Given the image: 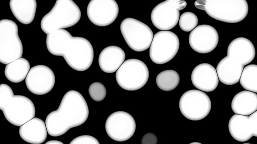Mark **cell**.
Segmentation results:
<instances>
[{
    "instance_id": "21",
    "label": "cell",
    "mask_w": 257,
    "mask_h": 144,
    "mask_svg": "<svg viewBox=\"0 0 257 144\" xmlns=\"http://www.w3.org/2000/svg\"><path fill=\"white\" fill-rule=\"evenodd\" d=\"M231 108L235 114L250 116L257 110V94L248 90L238 92L232 98Z\"/></svg>"
},
{
    "instance_id": "26",
    "label": "cell",
    "mask_w": 257,
    "mask_h": 144,
    "mask_svg": "<svg viewBox=\"0 0 257 144\" xmlns=\"http://www.w3.org/2000/svg\"><path fill=\"white\" fill-rule=\"evenodd\" d=\"M239 82L246 90L257 93V65L252 64L245 66Z\"/></svg>"
},
{
    "instance_id": "23",
    "label": "cell",
    "mask_w": 257,
    "mask_h": 144,
    "mask_svg": "<svg viewBox=\"0 0 257 144\" xmlns=\"http://www.w3.org/2000/svg\"><path fill=\"white\" fill-rule=\"evenodd\" d=\"M10 6L15 17L22 24H28L34 20L37 9L35 0H11Z\"/></svg>"
},
{
    "instance_id": "9",
    "label": "cell",
    "mask_w": 257,
    "mask_h": 144,
    "mask_svg": "<svg viewBox=\"0 0 257 144\" xmlns=\"http://www.w3.org/2000/svg\"><path fill=\"white\" fill-rule=\"evenodd\" d=\"M180 46L177 36L172 32L161 30L154 36L149 50L153 62L162 64L172 60L177 54Z\"/></svg>"
},
{
    "instance_id": "15",
    "label": "cell",
    "mask_w": 257,
    "mask_h": 144,
    "mask_svg": "<svg viewBox=\"0 0 257 144\" xmlns=\"http://www.w3.org/2000/svg\"><path fill=\"white\" fill-rule=\"evenodd\" d=\"M219 36L217 30L208 24H201L191 32L189 43L195 52L207 54L212 52L217 46Z\"/></svg>"
},
{
    "instance_id": "5",
    "label": "cell",
    "mask_w": 257,
    "mask_h": 144,
    "mask_svg": "<svg viewBox=\"0 0 257 144\" xmlns=\"http://www.w3.org/2000/svg\"><path fill=\"white\" fill-rule=\"evenodd\" d=\"M81 10L71 0H57L51 10L41 21L42 30L47 34L55 30L76 24L81 18Z\"/></svg>"
},
{
    "instance_id": "31",
    "label": "cell",
    "mask_w": 257,
    "mask_h": 144,
    "mask_svg": "<svg viewBox=\"0 0 257 144\" xmlns=\"http://www.w3.org/2000/svg\"><path fill=\"white\" fill-rule=\"evenodd\" d=\"M248 117L253 136L257 137V110Z\"/></svg>"
},
{
    "instance_id": "6",
    "label": "cell",
    "mask_w": 257,
    "mask_h": 144,
    "mask_svg": "<svg viewBox=\"0 0 257 144\" xmlns=\"http://www.w3.org/2000/svg\"><path fill=\"white\" fill-rule=\"evenodd\" d=\"M23 48L18 35V27L14 21H0V62L8 64L21 58Z\"/></svg>"
},
{
    "instance_id": "14",
    "label": "cell",
    "mask_w": 257,
    "mask_h": 144,
    "mask_svg": "<svg viewBox=\"0 0 257 144\" xmlns=\"http://www.w3.org/2000/svg\"><path fill=\"white\" fill-rule=\"evenodd\" d=\"M118 12V4L114 0H91L87 8L89 20L99 26L112 24L116 18Z\"/></svg>"
},
{
    "instance_id": "11",
    "label": "cell",
    "mask_w": 257,
    "mask_h": 144,
    "mask_svg": "<svg viewBox=\"0 0 257 144\" xmlns=\"http://www.w3.org/2000/svg\"><path fill=\"white\" fill-rule=\"evenodd\" d=\"M187 2L180 0H167L157 5L151 15L154 26L161 30L174 28L179 22L180 10L187 6Z\"/></svg>"
},
{
    "instance_id": "20",
    "label": "cell",
    "mask_w": 257,
    "mask_h": 144,
    "mask_svg": "<svg viewBox=\"0 0 257 144\" xmlns=\"http://www.w3.org/2000/svg\"><path fill=\"white\" fill-rule=\"evenodd\" d=\"M243 68V66L226 56L218 64L216 72L222 83L233 85L239 81Z\"/></svg>"
},
{
    "instance_id": "16",
    "label": "cell",
    "mask_w": 257,
    "mask_h": 144,
    "mask_svg": "<svg viewBox=\"0 0 257 144\" xmlns=\"http://www.w3.org/2000/svg\"><path fill=\"white\" fill-rule=\"evenodd\" d=\"M191 81L193 86L199 90L210 92L216 89L219 78L214 66L207 63H202L193 69Z\"/></svg>"
},
{
    "instance_id": "2",
    "label": "cell",
    "mask_w": 257,
    "mask_h": 144,
    "mask_svg": "<svg viewBox=\"0 0 257 144\" xmlns=\"http://www.w3.org/2000/svg\"><path fill=\"white\" fill-rule=\"evenodd\" d=\"M88 115V106L82 95L76 90H69L63 96L58 108L46 117L48 134L52 136H62L69 129L84 123Z\"/></svg>"
},
{
    "instance_id": "13",
    "label": "cell",
    "mask_w": 257,
    "mask_h": 144,
    "mask_svg": "<svg viewBox=\"0 0 257 144\" xmlns=\"http://www.w3.org/2000/svg\"><path fill=\"white\" fill-rule=\"evenodd\" d=\"M28 89L37 95H43L50 92L55 83V76L52 70L42 64L31 68L26 79Z\"/></svg>"
},
{
    "instance_id": "7",
    "label": "cell",
    "mask_w": 257,
    "mask_h": 144,
    "mask_svg": "<svg viewBox=\"0 0 257 144\" xmlns=\"http://www.w3.org/2000/svg\"><path fill=\"white\" fill-rule=\"evenodd\" d=\"M149 72L146 64L135 58L125 60L115 74L118 84L127 90H136L143 88L148 82Z\"/></svg>"
},
{
    "instance_id": "3",
    "label": "cell",
    "mask_w": 257,
    "mask_h": 144,
    "mask_svg": "<svg viewBox=\"0 0 257 144\" xmlns=\"http://www.w3.org/2000/svg\"><path fill=\"white\" fill-rule=\"evenodd\" d=\"M0 109L11 124L21 126L35 116L32 101L21 95H14L12 88L7 84L0 85Z\"/></svg>"
},
{
    "instance_id": "22",
    "label": "cell",
    "mask_w": 257,
    "mask_h": 144,
    "mask_svg": "<svg viewBox=\"0 0 257 144\" xmlns=\"http://www.w3.org/2000/svg\"><path fill=\"white\" fill-rule=\"evenodd\" d=\"M228 130L232 137L239 142L247 141L253 136L249 117L246 116L233 115L228 122Z\"/></svg>"
},
{
    "instance_id": "27",
    "label": "cell",
    "mask_w": 257,
    "mask_h": 144,
    "mask_svg": "<svg viewBox=\"0 0 257 144\" xmlns=\"http://www.w3.org/2000/svg\"><path fill=\"white\" fill-rule=\"evenodd\" d=\"M198 24V18L196 14L190 12L183 13L179 20V26L184 32L192 31Z\"/></svg>"
},
{
    "instance_id": "24",
    "label": "cell",
    "mask_w": 257,
    "mask_h": 144,
    "mask_svg": "<svg viewBox=\"0 0 257 144\" xmlns=\"http://www.w3.org/2000/svg\"><path fill=\"white\" fill-rule=\"evenodd\" d=\"M30 69L28 60L21 58L6 65L5 74L9 81L18 83L26 79Z\"/></svg>"
},
{
    "instance_id": "28",
    "label": "cell",
    "mask_w": 257,
    "mask_h": 144,
    "mask_svg": "<svg viewBox=\"0 0 257 144\" xmlns=\"http://www.w3.org/2000/svg\"><path fill=\"white\" fill-rule=\"evenodd\" d=\"M88 92L91 98L96 102L103 100L106 95L105 87L99 82L92 83L89 87Z\"/></svg>"
},
{
    "instance_id": "10",
    "label": "cell",
    "mask_w": 257,
    "mask_h": 144,
    "mask_svg": "<svg viewBox=\"0 0 257 144\" xmlns=\"http://www.w3.org/2000/svg\"><path fill=\"white\" fill-rule=\"evenodd\" d=\"M179 106L181 112L185 118L192 120H199L209 114L211 102L205 92L191 90L182 94Z\"/></svg>"
},
{
    "instance_id": "19",
    "label": "cell",
    "mask_w": 257,
    "mask_h": 144,
    "mask_svg": "<svg viewBox=\"0 0 257 144\" xmlns=\"http://www.w3.org/2000/svg\"><path fill=\"white\" fill-rule=\"evenodd\" d=\"M125 54L123 50L115 46L105 48L100 53L98 64L101 70L106 73L117 70L124 62Z\"/></svg>"
},
{
    "instance_id": "17",
    "label": "cell",
    "mask_w": 257,
    "mask_h": 144,
    "mask_svg": "<svg viewBox=\"0 0 257 144\" xmlns=\"http://www.w3.org/2000/svg\"><path fill=\"white\" fill-rule=\"evenodd\" d=\"M255 55L251 42L244 37L235 38L229 44L227 56L244 66L251 62Z\"/></svg>"
},
{
    "instance_id": "4",
    "label": "cell",
    "mask_w": 257,
    "mask_h": 144,
    "mask_svg": "<svg viewBox=\"0 0 257 144\" xmlns=\"http://www.w3.org/2000/svg\"><path fill=\"white\" fill-rule=\"evenodd\" d=\"M194 5L213 18L228 23L241 22L248 12L245 0H198Z\"/></svg>"
},
{
    "instance_id": "12",
    "label": "cell",
    "mask_w": 257,
    "mask_h": 144,
    "mask_svg": "<svg viewBox=\"0 0 257 144\" xmlns=\"http://www.w3.org/2000/svg\"><path fill=\"white\" fill-rule=\"evenodd\" d=\"M108 136L117 142L130 139L136 131V124L134 118L127 112L117 111L111 114L105 122Z\"/></svg>"
},
{
    "instance_id": "29",
    "label": "cell",
    "mask_w": 257,
    "mask_h": 144,
    "mask_svg": "<svg viewBox=\"0 0 257 144\" xmlns=\"http://www.w3.org/2000/svg\"><path fill=\"white\" fill-rule=\"evenodd\" d=\"M69 144H100L94 137L89 135H82L74 138Z\"/></svg>"
},
{
    "instance_id": "33",
    "label": "cell",
    "mask_w": 257,
    "mask_h": 144,
    "mask_svg": "<svg viewBox=\"0 0 257 144\" xmlns=\"http://www.w3.org/2000/svg\"><path fill=\"white\" fill-rule=\"evenodd\" d=\"M189 144H201L200 142H191V143H190Z\"/></svg>"
},
{
    "instance_id": "32",
    "label": "cell",
    "mask_w": 257,
    "mask_h": 144,
    "mask_svg": "<svg viewBox=\"0 0 257 144\" xmlns=\"http://www.w3.org/2000/svg\"><path fill=\"white\" fill-rule=\"evenodd\" d=\"M45 144H64L62 142L57 140L48 141Z\"/></svg>"
},
{
    "instance_id": "8",
    "label": "cell",
    "mask_w": 257,
    "mask_h": 144,
    "mask_svg": "<svg viewBox=\"0 0 257 144\" xmlns=\"http://www.w3.org/2000/svg\"><path fill=\"white\" fill-rule=\"evenodd\" d=\"M121 34L128 46L136 52H143L150 47L154 34L151 28L143 22L132 18L121 22Z\"/></svg>"
},
{
    "instance_id": "18",
    "label": "cell",
    "mask_w": 257,
    "mask_h": 144,
    "mask_svg": "<svg viewBox=\"0 0 257 144\" xmlns=\"http://www.w3.org/2000/svg\"><path fill=\"white\" fill-rule=\"evenodd\" d=\"M45 123L40 118H34L20 126L19 134L25 142L32 144H41L47 136Z\"/></svg>"
},
{
    "instance_id": "1",
    "label": "cell",
    "mask_w": 257,
    "mask_h": 144,
    "mask_svg": "<svg viewBox=\"0 0 257 144\" xmlns=\"http://www.w3.org/2000/svg\"><path fill=\"white\" fill-rule=\"evenodd\" d=\"M46 46L50 53L62 56L76 70H86L92 64L94 51L89 41L82 37L73 36L66 30H58L48 34Z\"/></svg>"
},
{
    "instance_id": "25",
    "label": "cell",
    "mask_w": 257,
    "mask_h": 144,
    "mask_svg": "<svg viewBox=\"0 0 257 144\" xmlns=\"http://www.w3.org/2000/svg\"><path fill=\"white\" fill-rule=\"evenodd\" d=\"M158 87L164 91H170L179 84L180 76L178 73L172 70H167L160 72L156 77Z\"/></svg>"
},
{
    "instance_id": "30",
    "label": "cell",
    "mask_w": 257,
    "mask_h": 144,
    "mask_svg": "<svg viewBox=\"0 0 257 144\" xmlns=\"http://www.w3.org/2000/svg\"><path fill=\"white\" fill-rule=\"evenodd\" d=\"M158 138L152 132L146 134L142 138L141 144H157Z\"/></svg>"
},
{
    "instance_id": "34",
    "label": "cell",
    "mask_w": 257,
    "mask_h": 144,
    "mask_svg": "<svg viewBox=\"0 0 257 144\" xmlns=\"http://www.w3.org/2000/svg\"><path fill=\"white\" fill-rule=\"evenodd\" d=\"M249 144V143H244V144Z\"/></svg>"
}]
</instances>
